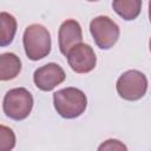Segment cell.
I'll use <instances>...</instances> for the list:
<instances>
[{
    "instance_id": "obj_1",
    "label": "cell",
    "mask_w": 151,
    "mask_h": 151,
    "mask_svg": "<svg viewBox=\"0 0 151 151\" xmlns=\"http://www.w3.org/2000/svg\"><path fill=\"white\" fill-rule=\"evenodd\" d=\"M53 104L59 116L66 119H73L84 113L87 106V98L81 90L66 87L53 94Z\"/></svg>"
},
{
    "instance_id": "obj_2",
    "label": "cell",
    "mask_w": 151,
    "mask_h": 151,
    "mask_svg": "<svg viewBox=\"0 0 151 151\" xmlns=\"http://www.w3.org/2000/svg\"><path fill=\"white\" fill-rule=\"evenodd\" d=\"M22 40L25 53L31 60H40L51 52V34L42 25L33 24L27 26Z\"/></svg>"
},
{
    "instance_id": "obj_3",
    "label": "cell",
    "mask_w": 151,
    "mask_h": 151,
    "mask_svg": "<svg viewBox=\"0 0 151 151\" xmlns=\"http://www.w3.org/2000/svg\"><path fill=\"white\" fill-rule=\"evenodd\" d=\"M33 107V97L28 90L17 87L9 90L4 98L2 109L7 117L14 120H22L28 117Z\"/></svg>"
},
{
    "instance_id": "obj_4",
    "label": "cell",
    "mask_w": 151,
    "mask_h": 151,
    "mask_svg": "<svg viewBox=\"0 0 151 151\" xmlns=\"http://www.w3.org/2000/svg\"><path fill=\"white\" fill-rule=\"evenodd\" d=\"M118 94L125 100H138L143 98L147 90V79L144 73L137 70H130L123 73L116 85Z\"/></svg>"
},
{
    "instance_id": "obj_5",
    "label": "cell",
    "mask_w": 151,
    "mask_h": 151,
    "mask_svg": "<svg viewBox=\"0 0 151 151\" xmlns=\"http://www.w3.org/2000/svg\"><path fill=\"white\" fill-rule=\"evenodd\" d=\"M90 32L93 37L94 42L101 50L111 48L119 38L118 25L105 15L94 18L90 24Z\"/></svg>"
},
{
    "instance_id": "obj_6",
    "label": "cell",
    "mask_w": 151,
    "mask_h": 151,
    "mask_svg": "<svg viewBox=\"0 0 151 151\" xmlns=\"http://www.w3.org/2000/svg\"><path fill=\"white\" fill-rule=\"evenodd\" d=\"M68 65L77 73H87L96 67L97 57L90 45L78 44L66 54Z\"/></svg>"
},
{
    "instance_id": "obj_7",
    "label": "cell",
    "mask_w": 151,
    "mask_h": 151,
    "mask_svg": "<svg viewBox=\"0 0 151 151\" xmlns=\"http://www.w3.org/2000/svg\"><path fill=\"white\" fill-rule=\"evenodd\" d=\"M66 76L64 70L54 63H50L35 70L33 74L34 84L41 91H52L55 86L65 80Z\"/></svg>"
},
{
    "instance_id": "obj_8",
    "label": "cell",
    "mask_w": 151,
    "mask_h": 151,
    "mask_svg": "<svg viewBox=\"0 0 151 151\" xmlns=\"http://www.w3.org/2000/svg\"><path fill=\"white\" fill-rule=\"evenodd\" d=\"M81 40H83V33L78 21L73 19H68L61 24L58 32V41H59L60 52L64 55H66L73 46L80 44Z\"/></svg>"
},
{
    "instance_id": "obj_9",
    "label": "cell",
    "mask_w": 151,
    "mask_h": 151,
    "mask_svg": "<svg viewBox=\"0 0 151 151\" xmlns=\"http://www.w3.org/2000/svg\"><path fill=\"white\" fill-rule=\"evenodd\" d=\"M21 71V60L14 53L0 54V80L14 79Z\"/></svg>"
},
{
    "instance_id": "obj_10",
    "label": "cell",
    "mask_w": 151,
    "mask_h": 151,
    "mask_svg": "<svg viewBox=\"0 0 151 151\" xmlns=\"http://www.w3.org/2000/svg\"><path fill=\"white\" fill-rule=\"evenodd\" d=\"M113 11L124 20H134L142 9V0H113Z\"/></svg>"
},
{
    "instance_id": "obj_11",
    "label": "cell",
    "mask_w": 151,
    "mask_h": 151,
    "mask_svg": "<svg viewBox=\"0 0 151 151\" xmlns=\"http://www.w3.org/2000/svg\"><path fill=\"white\" fill-rule=\"evenodd\" d=\"M15 32H17L15 18L7 12H1L0 13V46L4 47L9 45L14 39Z\"/></svg>"
},
{
    "instance_id": "obj_12",
    "label": "cell",
    "mask_w": 151,
    "mask_h": 151,
    "mask_svg": "<svg viewBox=\"0 0 151 151\" xmlns=\"http://www.w3.org/2000/svg\"><path fill=\"white\" fill-rule=\"evenodd\" d=\"M15 145V134L12 129L0 125V151L12 150Z\"/></svg>"
},
{
    "instance_id": "obj_13",
    "label": "cell",
    "mask_w": 151,
    "mask_h": 151,
    "mask_svg": "<svg viewBox=\"0 0 151 151\" xmlns=\"http://www.w3.org/2000/svg\"><path fill=\"white\" fill-rule=\"evenodd\" d=\"M99 151L101 150H126V146L124 144H122L119 140L117 139H109L106 140L105 143H103L99 147H98Z\"/></svg>"
},
{
    "instance_id": "obj_14",
    "label": "cell",
    "mask_w": 151,
    "mask_h": 151,
    "mask_svg": "<svg viewBox=\"0 0 151 151\" xmlns=\"http://www.w3.org/2000/svg\"><path fill=\"white\" fill-rule=\"evenodd\" d=\"M87 1H98V0H87Z\"/></svg>"
}]
</instances>
